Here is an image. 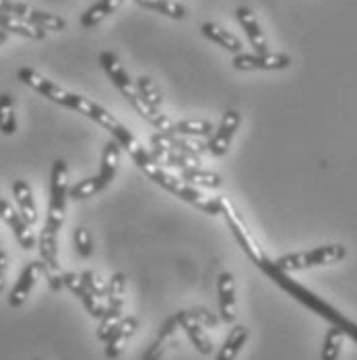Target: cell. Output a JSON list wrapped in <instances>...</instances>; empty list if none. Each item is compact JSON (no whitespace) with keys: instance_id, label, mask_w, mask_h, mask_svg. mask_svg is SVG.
Returning <instances> with one entry per match:
<instances>
[{"instance_id":"cell-1","label":"cell","mask_w":357,"mask_h":360,"mask_svg":"<svg viewBox=\"0 0 357 360\" xmlns=\"http://www.w3.org/2000/svg\"><path fill=\"white\" fill-rule=\"evenodd\" d=\"M19 81L21 83H25L27 87H32L34 91L37 94H41L43 98H48L50 102H54V104H58V106H65V108L74 110V112H79V114H83V116H87L89 120H93V122H97L100 127H104L107 133L112 135V139H116L122 149H126L128 151V155L133 158V162L147 172L149 168H153V166H159L157 164V160L153 158V153H151V149H147L143 147V143L112 114V112H107L104 106H100V104H95V102H91V100H87L85 96H79V94H72L69 89H65V87H60V85H56L54 81H50V79H46L43 75H39L34 69H19Z\"/></svg>"},{"instance_id":"cell-2","label":"cell","mask_w":357,"mask_h":360,"mask_svg":"<svg viewBox=\"0 0 357 360\" xmlns=\"http://www.w3.org/2000/svg\"><path fill=\"white\" fill-rule=\"evenodd\" d=\"M69 166L65 160H56L50 174V203L43 230L39 234L37 249L48 269H58V232L65 224L67 203H69Z\"/></svg>"},{"instance_id":"cell-3","label":"cell","mask_w":357,"mask_h":360,"mask_svg":"<svg viewBox=\"0 0 357 360\" xmlns=\"http://www.w3.org/2000/svg\"><path fill=\"white\" fill-rule=\"evenodd\" d=\"M254 265H256L258 269H262V274H264L271 282H275L279 288L285 290L293 300H297L299 304H304L306 309H310V311L316 313L318 317L326 319L330 325L341 327V329L345 331V335H349V338L357 344V323H353L351 319H347L343 313H339L332 304H328L326 300H322L321 296L314 294L312 290H308L306 286L297 284L295 280H291L285 271H281V269L275 265L273 259H269L267 255H262Z\"/></svg>"},{"instance_id":"cell-4","label":"cell","mask_w":357,"mask_h":360,"mask_svg":"<svg viewBox=\"0 0 357 360\" xmlns=\"http://www.w3.org/2000/svg\"><path fill=\"white\" fill-rule=\"evenodd\" d=\"M144 174H147V179L153 180L157 186H161L163 191L172 193L174 197L182 199L184 203H188V205L201 210L203 214H207V216H221L219 199H209V197H205L203 193H198L194 186H190L188 182H184L180 176H174V174L166 172L161 166H153V168H149Z\"/></svg>"},{"instance_id":"cell-5","label":"cell","mask_w":357,"mask_h":360,"mask_svg":"<svg viewBox=\"0 0 357 360\" xmlns=\"http://www.w3.org/2000/svg\"><path fill=\"white\" fill-rule=\"evenodd\" d=\"M347 257V249L343 245H324L312 251L287 252L283 257L275 259V265L281 271H302V269H312V267H326L343 261Z\"/></svg>"},{"instance_id":"cell-6","label":"cell","mask_w":357,"mask_h":360,"mask_svg":"<svg viewBox=\"0 0 357 360\" xmlns=\"http://www.w3.org/2000/svg\"><path fill=\"white\" fill-rule=\"evenodd\" d=\"M100 65L109 77V81L118 87V91L126 98V102L135 108V112H139L144 104V100L141 98L139 89H137V81L130 79V75L120 65L118 56L114 52H102L100 54Z\"/></svg>"},{"instance_id":"cell-7","label":"cell","mask_w":357,"mask_h":360,"mask_svg":"<svg viewBox=\"0 0 357 360\" xmlns=\"http://www.w3.org/2000/svg\"><path fill=\"white\" fill-rule=\"evenodd\" d=\"M219 205H221V216L225 217V224L229 228V232L234 234V238L238 240L240 249L244 251V255L250 259L252 263H256L264 252L258 247V243L254 240V236L250 234L248 226L244 224V219L240 216V212L234 207L231 201H227L225 197H219Z\"/></svg>"},{"instance_id":"cell-8","label":"cell","mask_w":357,"mask_h":360,"mask_svg":"<svg viewBox=\"0 0 357 360\" xmlns=\"http://www.w3.org/2000/svg\"><path fill=\"white\" fill-rule=\"evenodd\" d=\"M0 11L8 13L13 17H19L32 25H36L43 32H65L67 30V21L58 15L39 11L36 6L23 4V2H13V0H0Z\"/></svg>"},{"instance_id":"cell-9","label":"cell","mask_w":357,"mask_h":360,"mask_svg":"<svg viewBox=\"0 0 357 360\" xmlns=\"http://www.w3.org/2000/svg\"><path fill=\"white\" fill-rule=\"evenodd\" d=\"M234 69L238 71H283L291 65V56L283 54V52H254V54H246V52H240L234 56L231 60Z\"/></svg>"},{"instance_id":"cell-10","label":"cell","mask_w":357,"mask_h":360,"mask_svg":"<svg viewBox=\"0 0 357 360\" xmlns=\"http://www.w3.org/2000/svg\"><path fill=\"white\" fill-rule=\"evenodd\" d=\"M242 124V114L238 110H227L217 127V131L213 133V137L209 139V143L205 145L207 151L213 155V158H223L229 147H231V141L236 137V131L240 129Z\"/></svg>"},{"instance_id":"cell-11","label":"cell","mask_w":357,"mask_h":360,"mask_svg":"<svg viewBox=\"0 0 357 360\" xmlns=\"http://www.w3.org/2000/svg\"><path fill=\"white\" fill-rule=\"evenodd\" d=\"M0 219L13 230L17 243L21 245V249L32 251L36 249V236L32 232V226L25 221V217L19 214V210H15L6 199L0 197Z\"/></svg>"},{"instance_id":"cell-12","label":"cell","mask_w":357,"mask_h":360,"mask_svg":"<svg viewBox=\"0 0 357 360\" xmlns=\"http://www.w3.org/2000/svg\"><path fill=\"white\" fill-rule=\"evenodd\" d=\"M46 271H48V265L43 261H32V263H27V267L21 271L15 288L11 290V294H8V307H13V309L23 307L25 300L29 298L34 286H36V282L39 280V276L46 274Z\"/></svg>"},{"instance_id":"cell-13","label":"cell","mask_w":357,"mask_h":360,"mask_svg":"<svg viewBox=\"0 0 357 360\" xmlns=\"http://www.w3.org/2000/svg\"><path fill=\"white\" fill-rule=\"evenodd\" d=\"M176 319H178L180 327L184 329V333L188 335V340L192 342V346L196 348V352H201L203 356H211L213 354V342L205 333L203 325L192 317V313L190 311H178Z\"/></svg>"},{"instance_id":"cell-14","label":"cell","mask_w":357,"mask_h":360,"mask_svg":"<svg viewBox=\"0 0 357 360\" xmlns=\"http://www.w3.org/2000/svg\"><path fill=\"white\" fill-rule=\"evenodd\" d=\"M178 319L176 315L166 319L163 325L159 327V333L155 338V342L147 348V352L143 354V360H161L166 356L168 350L176 348L178 346V340H176V331H178Z\"/></svg>"},{"instance_id":"cell-15","label":"cell","mask_w":357,"mask_h":360,"mask_svg":"<svg viewBox=\"0 0 357 360\" xmlns=\"http://www.w3.org/2000/svg\"><path fill=\"white\" fill-rule=\"evenodd\" d=\"M62 282H65V286L71 290L72 294L83 302L85 311H87L93 319H102V317H104L106 304H104L100 298H95L89 290L85 288V284L81 282V276H79V274H62Z\"/></svg>"},{"instance_id":"cell-16","label":"cell","mask_w":357,"mask_h":360,"mask_svg":"<svg viewBox=\"0 0 357 360\" xmlns=\"http://www.w3.org/2000/svg\"><path fill=\"white\" fill-rule=\"evenodd\" d=\"M217 294H219V317L225 323L236 321V282L229 271H223L217 280Z\"/></svg>"},{"instance_id":"cell-17","label":"cell","mask_w":357,"mask_h":360,"mask_svg":"<svg viewBox=\"0 0 357 360\" xmlns=\"http://www.w3.org/2000/svg\"><path fill=\"white\" fill-rule=\"evenodd\" d=\"M139 329V319L137 317H124L120 323L116 325V329L112 331V335L106 340V356L109 360H116L126 348V342L137 333Z\"/></svg>"},{"instance_id":"cell-18","label":"cell","mask_w":357,"mask_h":360,"mask_svg":"<svg viewBox=\"0 0 357 360\" xmlns=\"http://www.w3.org/2000/svg\"><path fill=\"white\" fill-rule=\"evenodd\" d=\"M236 17H238V23L242 25V30H244V34L248 37L252 48H254L258 54L269 52L267 36H264V32H262V27H260L256 15L252 13L250 8H248V6H240V8L236 11Z\"/></svg>"},{"instance_id":"cell-19","label":"cell","mask_w":357,"mask_h":360,"mask_svg":"<svg viewBox=\"0 0 357 360\" xmlns=\"http://www.w3.org/2000/svg\"><path fill=\"white\" fill-rule=\"evenodd\" d=\"M13 197H15V203L19 207V214L25 217V221L29 226L37 224V207L36 199H34V193H32V186L27 184V180H15L13 182Z\"/></svg>"},{"instance_id":"cell-20","label":"cell","mask_w":357,"mask_h":360,"mask_svg":"<svg viewBox=\"0 0 357 360\" xmlns=\"http://www.w3.org/2000/svg\"><path fill=\"white\" fill-rule=\"evenodd\" d=\"M201 32H203V36L207 37V39H211L213 44L221 46V48H223V50H227V52L240 54V52H242V48H244V44H242V39H240V37L234 36L231 32H227L225 27H221L219 23H213V21L203 23Z\"/></svg>"},{"instance_id":"cell-21","label":"cell","mask_w":357,"mask_h":360,"mask_svg":"<svg viewBox=\"0 0 357 360\" xmlns=\"http://www.w3.org/2000/svg\"><path fill=\"white\" fill-rule=\"evenodd\" d=\"M120 158H122V147L116 139H109L104 147V153H102V166H100V172L97 176L102 180L104 186H109L112 180L116 179V172H118V166H120Z\"/></svg>"},{"instance_id":"cell-22","label":"cell","mask_w":357,"mask_h":360,"mask_svg":"<svg viewBox=\"0 0 357 360\" xmlns=\"http://www.w3.org/2000/svg\"><path fill=\"white\" fill-rule=\"evenodd\" d=\"M248 338H250V329H248L246 325H236V327L229 331V335L225 338V342H223V346L219 348L215 360H236V356H238V354L242 352V348L246 346Z\"/></svg>"},{"instance_id":"cell-23","label":"cell","mask_w":357,"mask_h":360,"mask_svg":"<svg viewBox=\"0 0 357 360\" xmlns=\"http://www.w3.org/2000/svg\"><path fill=\"white\" fill-rule=\"evenodd\" d=\"M124 0H97L93 6H89L83 15H81V27L83 30H91L95 25H100L104 19H107L112 13H116L122 6Z\"/></svg>"},{"instance_id":"cell-24","label":"cell","mask_w":357,"mask_h":360,"mask_svg":"<svg viewBox=\"0 0 357 360\" xmlns=\"http://www.w3.org/2000/svg\"><path fill=\"white\" fill-rule=\"evenodd\" d=\"M0 30H4L8 34H15V36L27 37V39H43L46 34H48V32L39 30L36 25H32V23H27V21H23L19 17H13L8 13H2V11H0Z\"/></svg>"},{"instance_id":"cell-25","label":"cell","mask_w":357,"mask_h":360,"mask_svg":"<svg viewBox=\"0 0 357 360\" xmlns=\"http://www.w3.org/2000/svg\"><path fill=\"white\" fill-rule=\"evenodd\" d=\"M213 131V122L205 118H184L174 122V133L180 137H209Z\"/></svg>"},{"instance_id":"cell-26","label":"cell","mask_w":357,"mask_h":360,"mask_svg":"<svg viewBox=\"0 0 357 360\" xmlns=\"http://www.w3.org/2000/svg\"><path fill=\"white\" fill-rule=\"evenodd\" d=\"M180 176L188 184H196V186H207V188H219L221 186V176L211 170H203L198 166H188L180 170Z\"/></svg>"},{"instance_id":"cell-27","label":"cell","mask_w":357,"mask_h":360,"mask_svg":"<svg viewBox=\"0 0 357 360\" xmlns=\"http://www.w3.org/2000/svg\"><path fill=\"white\" fill-rule=\"evenodd\" d=\"M137 4L147 8V11H155L159 15H166L170 19H184L186 17V8H184V4H180L178 0H137Z\"/></svg>"},{"instance_id":"cell-28","label":"cell","mask_w":357,"mask_h":360,"mask_svg":"<svg viewBox=\"0 0 357 360\" xmlns=\"http://www.w3.org/2000/svg\"><path fill=\"white\" fill-rule=\"evenodd\" d=\"M343 340H345V331L341 327L330 325V329L324 335L321 350V360H339L341 348H343Z\"/></svg>"},{"instance_id":"cell-29","label":"cell","mask_w":357,"mask_h":360,"mask_svg":"<svg viewBox=\"0 0 357 360\" xmlns=\"http://www.w3.org/2000/svg\"><path fill=\"white\" fill-rule=\"evenodd\" d=\"M102 191H106V186L102 184L100 176L95 174V176H89V179L79 180L76 184H72L71 188H69V199H72V201H85V199L95 197Z\"/></svg>"},{"instance_id":"cell-30","label":"cell","mask_w":357,"mask_h":360,"mask_svg":"<svg viewBox=\"0 0 357 360\" xmlns=\"http://www.w3.org/2000/svg\"><path fill=\"white\" fill-rule=\"evenodd\" d=\"M0 133L11 137L17 133V116L15 102L8 94H0Z\"/></svg>"},{"instance_id":"cell-31","label":"cell","mask_w":357,"mask_h":360,"mask_svg":"<svg viewBox=\"0 0 357 360\" xmlns=\"http://www.w3.org/2000/svg\"><path fill=\"white\" fill-rule=\"evenodd\" d=\"M137 89L141 94L144 102L155 110H161V104H163V96H161V89L155 85V81L151 77H139L137 79Z\"/></svg>"},{"instance_id":"cell-32","label":"cell","mask_w":357,"mask_h":360,"mask_svg":"<svg viewBox=\"0 0 357 360\" xmlns=\"http://www.w3.org/2000/svg\"><path fill=\"white\" fill-rule=\"evenodd\" d=\"M81 276V282L85 284V288L89 290L95 298H106L107 294V284H104L102 280H100V276L97 274H93V271H83V274H79Z\"/></svg>"},{"instance_id":"cell-33","label":"cell","mask_w":357,"mask_h":360,"mask_svg":"<svg viewBox=\"0 0 357 360\" xmlns=\"http://www.w3.org/2000/svg\"><path fill=\"white\" fill-rule=\"evenodd\" d=\"M74 247H76V252L83 259H89L93 255V240H91V234L85 228L74 230Z\"/></svg>"},{"instance_id":"cell-34","label":"cell","mask_w":357,"mask_h":360,"mask_svg":"<svg viewBox=\"0 0 357 360\" xmlns=\"http://www.w3.org/2000/svg\"><path fill=\"white\" fill-rule=\"evenodd\" d=\"M190 313L203 327H215L219 323V317L215 313H211L209 309H205V307H194V309H190Z\"/></svg>"},{"instance_id":"cell-35","label":"cell","mask_w":357,"mask_h":360,"mask_svg":"<svg viewBox=\"0 0 357 360\" xmlns=\"http://www.w3.org/2000/svg\"><path fill=\"white\" fill-rule=\"evenodd\" d=\"M6 269H8V257H6V252L0 251V292L4 290V284H6Z\"/></svg>"},{"instance_id":"cell-36","label":"cell","mask_w":357,"mask_h":360,"mask_svg":"<svg viewBox=\"0 0 357 360\" xmlns=\"http://www.w3.org/2000/svg\"><path fill=\"white\" fill-rule=\"evenodd\" d=\"M8 39V32H4V30H0V46L4 44Z\"/></svg>"},{"instance_id":"cell-37","label":"cell","mask_w":357,"mask_h":360,"mask_svg":"<svg viewBox=\"0 0 357 360\" xmlns=\"http://www.w3.org/2000/svg\"><path fill=\"white\" fill-rule=\"evenodd\" d=\"M36 360H39V359H36Z\"/></svg>"}]
</instances>
